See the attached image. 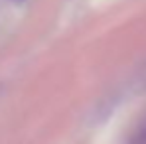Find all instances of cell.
<instances>
[{
	"label": "cell",
	"instance_id": "obj_1",
	"mask_svg": "<svg viewBox=\"0 0 146 144\" xmlns=\"http://www.w3.org/2000/svg\"><path fill=\"white\" fill-rule=\"evenodd\" d=\"M132 144H146V119L140 122V126L132 134Z\"/></svg>",
	"mask_w": 146,
	"mask_h": 144
}]
</instances>
